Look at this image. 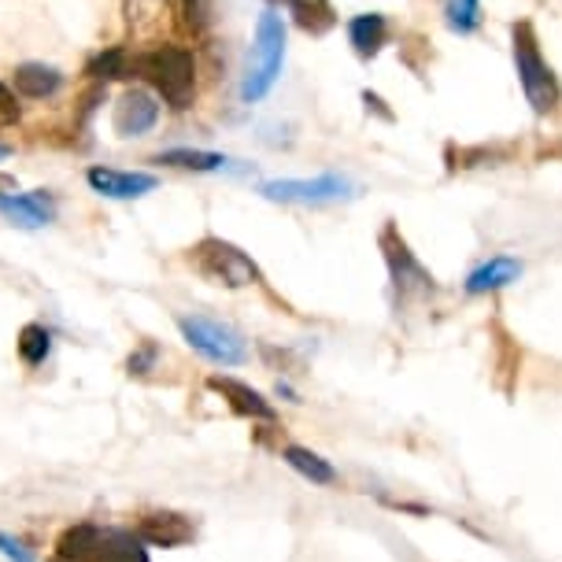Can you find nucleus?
<instances>
[{"label": "nucleus", "mask_w": 562, "mask_h": 562, "mask_svg": "<svg viewBox=\"0 0 562 562\" xmlns=\"http://www.w3.org/2000/svg\"><path fill=\"white\" fill-rule=\"evenodd\" d=\"M130 70L156 86V93L167 100L175 112H186L196 100V59L178 45H159L153 53H140L130 59Z\"/></svg>", "instance_id": "1"}, {"label": "nucleus", "mask_w": 562, "mask_h": 562, "mask_svg": "<svg viewBox=\"0 0 562 562\" xmlns=\"http://www.w3.org/2000/svg\"><path fill=\"white\" fill-rule=\"evenodd\" d=\"M510 56H515V70H518V86L526 93L529 108L537 115H548L559 108L562 100V89H559V78L555 70L544 56H540V42H537V30L529 19H518L510 26Z\"/></svg>", "instance_id": "2"}, {"label": "nucleus", "mask_w": 562, "mask_h": 562, "mask_svg": "<svg viewBox=\"0 0 562 562\" xmlns=\"http://www.w3.org/2000/svg\"><path fill=\"white\" fill-rule=\"evenodd\" d=\"M281 59H285V23H281V15L274 8H267V12L259 15L256 45H252V56H248L245 82H240V100H245V104H256V100H263L270 89H274L281 75Z\"/></svg>", "instance_id": "3"}, {"label": "nucleus", "mask_w": 562, "mask_h": 562, "mask_svg": "<svg viewBox=\"0 0 562 562\" xmlns=\"http://www.w3.org/2000/svg\"><path fill=\"white\" fill-rule=\"evenodd\" d=\"M193 267L204 274L207 281L215 285H226V289H245V285H256L259 278V267L240 252L237 245H229L223 237H204L200 245L193 248Z\"/></svg>", "instance_id": "4"}, {"label": "nucleus", "mask_w": 562, "mask_h": 562, "mask_svg": "<svg viewBox=\"0 0 562 562\" xmlns=\"http://www.w3.org/2000/svg\"><path fill=\"white\" fill-rule=\"evenodd\" d=\"M178 329H182L189 348H196L200 356L211 359V363H218V367H240L248 359L245 337H240L234 326L218 323V318L182 315L178 318Z\"/></svg>", "instance_id": "5"}, {"label": "nucleus", "mask_w": 562, "mask_h": 562, "mask_svg": "<svg viewBox=\"0 0 562 562\" xmlns=\"http://www.w3.org/2000/svg\"><path fill=\"white\" fill-rule=\"evenodd\" d=\"M259 193L267 200H281V204H334V200L356 196V182L348 175H318V178H274L263 182Z\"/></svg>", "instance_id": "6"}, {"label": "nucleus", "mask_w": 562, "mask_h": 562, "mask_svg": "<svg viewBox=\"0 0 562 562\" xmlns=\"http://www.w3.org/2000/svg\"><path fill=\"white\" fill-rule=\"evenodd\" d=\"M381 252H385L389 274H393V289L400 293V300H422V296L437 293L434 274L418 263L415 252L407 248V240L396 234V226L381 229Z\"/></svg>", "instance_id": "7"}, {"label": "nucleus", "mask_w": 562, "mask_h": 562, "mask_svg": "<svg viewBox=\"0 0 562 562\" xmlns=\"http://www.w3.org/2000/svg\"><path fill=\"white\" fill-rule=\"evenodd\" d=\"M137 537L148 548H182L196 537V526L178 510H148L137 521Z\"/></svg>", "instance_id": "8"}, {"label": "nucleus", "mask_w": 562, "mask_h": 562, "mask_svg": "<svg viewBox=\"0 0 562 562\" xmlns=\"http://www.w3.org/2000/svg\"><path fill=\"white\" fill-rule=\"evenodd\" d=\"M159 119V104L153 93L145 89H126L115 104V134L119 137H145L148 130L156 126Z\"/></svg>", "instance_id": "9"}, {"label": "nucleus", "mask_w": 562, "mask_h": 562, "mask_svg": "<svg viewBox=\"0 0 562 562\" xmlns=\"http://www.w3.org/2000/svg\"><path fill=\"white\" fill-rule=\"evenodd\" d=\"M89 186L97 189L100 196L112 200H137L156 189V178L145 175V170H112V167H89Z\"/></svg>", "instance_id": "10"}, {"label": "nucleus", "mask_w": 562, "mask_h": 562, "mask_svg": "<svg viewBox=\"0 0 562 562\" xmlns=\"http://www.w3.org/2000/svg\"><path fill=\"white\" fill-rule=\"evenodd\" d=\"M53 196L45 193V189H34V193H0V215L8 218V223L23 226V229H37L45 223H53Z\"/></svg>", "instance_id": "11"}, {"label": "nucleus", "mask_w": 562, "mask_h": 562, "mask_svg": "<svg viewBox=\"0 0 562 562\" xmlns=\"http://www.w3.org/2000/svg\"><path fill=\"white\" fill-rule=\"evenodd\" d=\"M207 385L215 389L218 396L229 400V407L237 411V415H245V418H256V422H274V407L267 404L263 396L256 393V389H248L245 381H237V378H207Z\"/></svg>", "instance_id": "12"}, {"label": "nucleus", "mask_w": 562, "mask_h": 562, "mask_svg": "<svg viewBox=\"0 0 562 562\" xmlns=\"http://www.w3.org/2000/svg\"><path fill=\"white\" fill-rule=\"evenodd\" d=\"M348 42L359 59H374L389 45V19L378 12H363L348 19Z\"/></svg>", "instance_id": "13"}, {"label": "nucleus", "mask_w": 562, "mask_h": 562, "mask_svg": "<svg viewBox=\"0 0 562 562\" xmlns=\"http://www.w3.org/2000/svg\"><path fill=\"white\" fill-rule=\"evenodd\" d=\"M100 537H104V529L100 526H70L64 537H59L56 544V559L59 562H97V548H100Z\"/></svg>", "instance_id": "14"}, {"label": "nucleus", "mask_w": 562, "mask_h": 562, "mask_svg": "<svg viewBox=\"0 0 562 562\" xmlns=\"http://www.w3.org/2000/svg\"><path fill=\"white\" fill-rule=\"evenodd\" d=\"M12 86H15V93H23L26 100H45L64 86V75L45 64H23V67H15Z\"/></svg>", "instance_id": "15"}, {"label": "nucleus", "mask_w": 562, "mask_h": 562, "mask_svg": "<svg viewBox=\"0 0 562 562\" xmlns=\"http://www.w3.org/2000/svg\"><path fill=\"white\" fill-rule=\"evenodd\" d=\"M521 274V263L518 259H510V256H496V259H488L485 267H477L474 274L467 278V293H496V289H504L510 285V281H518Z\"/></svg>", "instance_id": "16"}, {"label": "nucleus", "mask_w": 562, "mask_h": 562, "mask_svg": "<svg viewBox=\"0 0 562 562\" xmlns=\"http://www.w3.org/2000/svg\"><path fill=\"white\" fill-rule=\"evenodd\" d=\"M97 562H148L145 540L130 529H104L97 548Z\"/></svg>", "instance_id": "17"}, {"label": "nucleus", "mask_w": 562, "mask_h": 562, "mask_svg": "<svg viewBox=\"0 0 562 562\" xmlns=\"http://www.w3.org/2000/svg\"><path fill=\"white\" fill-rule=\"evenodd\" d=\"M281 459H285V463L293 467L300 477H307L311 485H334V481H337V470L329 467L323 456H315V451H307V448L289 445L285 451H281Z\"/></svg>", "instance_id": "18"}, {"label": "nucleus", "mask_w": 562, "mask_h": 562, "mask_svg": "<svg viewBox=\"0 0 562 562\" xmlns=\"http://www.w3.org/2000/svg\"><path fill=\"white\" fill-rule=\"evenodd\" d=\"M19 359H23L26 367H42L48 356H53V334L42 326V323H26L19 329Z\"/></svg>", "instance_id": "19"}, {"label": "nucleus", "mask_w": 562, "mask_h": 562, "mask_svg": "<svg viewBox=\"0 0 562 562\" xmlns=\"http://www.w3.org/2000/svg\"><path fill=\"white\" fill-rule=\"evenodd\" d=\"M156 164H167L178 170H223L229 167V159L218 153H200V148H167V153L156 156Z\"/></svg>", "instance_id": "20"}, {"label": "nucleus", "mask_w": 562, "mask_h": 562, "mask_svg": "<svg viewBox=\"0 0 562 562\" xmlns=\"http://www.w3.org/2000/svg\"><path fill=\"white\" fill-rule=\"evenodd\" d=\"M289 8H293L296 23L311 30V34H326L329 26H334V8H329V0H285Z\"/></svg>", "instance_id": "21"}, {"label": "nucleus", "mask_w": 562, "mask_h": 562, "mask_svg": "<svg viewBox=\"0 0 562 562\" xmlns=\"http://www.w3.org/2000/svg\"><path fill=\"white\" fill-rule=\"evenodd\" d=\"M86 75L93 78V82H112V78H126L130 75V59L123 48H108V53H100L93 64L86 67Z\"/></svg>", "instance_id": "22"}, {"label": "nucleus", "mask_w": 562, "mask_h": 562, "mask_svg": "<svg viewBox=\"0 0 562 562\" xmlns=\"http://www.w3.org/2000/svg\"><path fill=\"white\" fill-rule=\"evenodd\" d=\"M448 26L456 34H474L481 26V0H448Z\"/></svg>", "instance_id": "23"}, {"label": "nucleus", "mask_w": 562, "mask_h": 562, "mask_svg": "<svg viewBox=\"0 0 562 562\" xmlns=\"http://www.w3.org/2000/svg\"><path fill=\"white\" fill-rule=\"evenodd\" d=\"M182 15L193 34H207L211 19H215V4L211 0H182Z\"/></svg>", "instance_id": "24"}, {"label": "nucleus", "mask_w": 562, "mask_h": 562, "mask_svg": "<svg viewBox=\"0 0 562 562\" xmlns=\"http://www.w3.org/2000/svg\"><path fill=\"white\" fill-rule=\"evenodd\" d=\"M0 555H4L8 562H37L34 551L26 548V540H19L12 533H0Z\"/></svg>", "instance_id": "25"}, {"label": "nucleus", "mask_w": 562, "mask_h": 562, "mask_svg": "<svg viewBox=\"0 0 562 562\" xmlns=\"http://www.w3.org/2000/svg\"><path fill=\"white\" fill-rule=\"evenodd\" d=\"M153 367H156V345H140V351H134L126 363L130 374H148Z\"/></svg>", "instance_id": "26"}, {"label": "nucleus", "mask_w": 562, "mask_h": 562, "mask_svg": "<svg viewBox=\"0 0 562 562\" xmlns=\"http://www.w3.org/2000/svg\"><path fill=\"white\" fill-rule=\"evenodd\" d=\"M12 119H19V108H15V100L8 97V89L0 86V123H12Z\"/></svg>", "instance_id": "27"}, {"label": "nucleus", "mask_w": 562, "mask_h": 562, "mask_svg": "<svg viewBox=\"0 0 562 562\" xmlns=\"http://www.w3.org/2000/svg\"><path fill=\"white\" fill-rule=\"evenodd\" d=\"M8 156H12V148H8V145H0V159H8Z\"/></svg>", "instance_id": "28"}]
</instances>
